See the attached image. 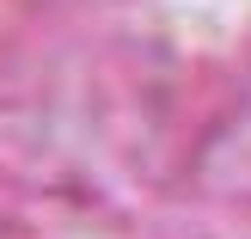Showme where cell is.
Returning a JSON list of instances; mask_svg holds the SVG:
<instances>
[]
</instances>
